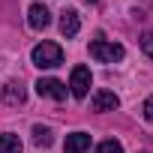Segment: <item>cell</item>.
I'll list each match as a JSON object with an SVG mask.
<instances>
[{
	"instance_id": "obj_1",
	"label": "cell",
	"mask_w": 153,
	"mask_h": 153,
	"mask_svg": "<svg viewBox=\"0 0 153 153\" xmlns=\"http://www.w3.org/2000/svg\"><path fill=\"white\" fill-rule=\"evenodd\" d=\"M30 57H33V66H39V69H54V66L63 63V48H60L57 42H39Z\"/></svg>"
},
{
	"instance_id": "obj_2",
	"label": "cell",
	"mask_w": 153,
	"mask_h": 153,
	"mask_svg": "<svg viewBox=\"0 0 153 153\" xmlns=\"http://www.w3.org/2000/svg\"><path fill=\"white\" fill-rule=\"evenodd\" d=\"M123 45L120 42H105V39H96V42H90V57L93 60H99V63H117V60H123Z\"/></svg>"
},
{
	"instance_id": "obj_3",
	"label": "cell",
	"mask_w": 153,
	"mask_h": 153,
	"mask_svg": "<svg viewBox=\"0 0 153 153\" xmlns=\"http://www.w3.org/2000/svg\"><path fill=\"white\" fill-rule=\"evenodd\" d=\"M90 84H93L90 69H87V66H75V69H72V78H69V93H72L75 99H84V96L90 93Z\"/></svg>"
},
{
	"instance_id": "obj_4",
	"label": "cell",
	"mask_w": 153,
	"mask_h": 153,
	"mask_svg": "<svg viewBox=\"0 0 153 153\" xmlns=\"http://www.w3.org/2000/svg\"><path fill=\"white\" fill-rule=\"evenodd\" d=\"M36 93L39 96H45V99H66V84L63 81H57V78H39L36 81Z\"/></svg>"
},
{
	"instance_id": "obj_5",
	"label": "cell",
	"mask_w": 153,
	"mask_h": 153,
	"mask_svg": "<svg viewBox=\"0 0 153 153\" xmlns=\"http://www.w3.org/2000/svg\"><path fill=\"white\" fill-rule=\"evenodd\" d=\"M90 105H93V111H117L120 108V96L114 93V90H96L93 93V99H90Z\"/></svg>"
},
{
	"instance_id": "obj_6",
	"label": "cell",
	"mask_w": 153,
	"mask_h": 153,
	"mask_svg": "<svg viewBox=\"0 0 153 153\" xmlns=\"http://www.w3.org/2000/svg\"><path fill=\"white\" fill-rule=\"evenodd\" d=\"M27 24H30L33 30H45V27L51 24V12H48L42 3H33V6L27 9Z\"/></svg>"
},
{
	"instance_id": "obj_7",
	"label": "cell",
	"mask_w": 153,
	"mask_h": 153,
	"mask_svg": "<svg viewBox=\"0 0 153 153\" xmlns=\"http://www.w3.org/2000/svg\"><path fill=\"white\" fill-rule=\"evenodd\" d=\"M81 30V21H78V12L75 9H66V12H60V33L66 36V39H72L75 33Z\"/></svg>"
},
{
	"instance_id": "obj_8",
	"label": "cell",
	"mask_w": 153,
	"mask_h": 153,
	"mask_svg": "<svg viewBox=\"0 0 153 153\" xmlns=\"http://www.w3.org/2000/svg\"><path fill=\"white\" fill-rule=\"evenodd\" d=\"M63 150H66V153H84V150H90V135H87V132H72V135H66Z\"/></svg>"
},
{
	"instance_id": "obj_9",
	"label": "cell",
	"mask_w": 153,
	"mask_h": 153,
	"mask_svg": "<svg viewBox=\"0 0 153 153\" xmlns=\"http://www.w3.org/2000/svg\"><path fill=\"white\" fill-rule=\"evenodd\" d=\"M3 102H6V105H24V102H27L24 87H21V84H15V81H9V84L3 87Z\"/></svg>"
},
{
	"instance_id": "obj_10",
	"label": "cell",
	"mask_w": 153,
	"mask_h": 153,
	"mask_svg": "<svg viewBox=\"0 0 153 153\" xmlns=\"http://www.w3.org/2000/svg\"><path fill=\"white\" fill-rule=\"evenodd\" d=\"M33 144H36V147H51V144H54L51 126H33Z\"/></svg>"
},
{
	"instance_id": "obj_11",
	"label": "cell",
	"mask_w": 153,
	"mask_h": 153,
	"mask_svg": "<svg viewBox=\"0 0 153 153\" xmlns=\"http://www.w3.org/2000/svg\"><path fill=\"white\" fill-rule=\"evenodd\" d=\"M21 141L18 135H0V153H21Z\"/></svg>"
},
{
	"instance_id": "obj_12",
	"label": "cell",
	"mask_w": 153,
	"mask_h": 153,
	"mask_svg": "<svg viewBox=\"0 0 153 153\" xmlns=\"http://www.w3.org/2000/svg\"><path fill=\"white\" fill-rule=\"evenodd\" d=\"M96 153H123V144L114 141V138H108V141H102V144L96 147Z\"/></svg>"
},
{
	"instance_id": "obj_13",
	"label": "cell",
	"mask_w": 153,
	"mask_h": 153,
	"mask_svg": "<svg viewBox=\"0 0 153 153\" xmlns=\"http://www.w3.org/2000/svg\"><path fill=\"white\" fill-rule=\"evenodd\" d=\"M141 51L147 57H153V33H141Z\"/></svg>"
},
{
	"instance_id": "obj_14",
	"label": "cell",
	"mask_w": 153,
	"mask_h": 153,
	"mask_svg": "<svg viewBox=\"0 0 153 153\" xmlns=\"http://www.w3.org/2000/svg\"><path fill=\"white\" fill-rule=\"evenodd\" d=\"M141 111H144V117H147V120L153 123V96H150V99L144 102V108H141Z\"/></svg>"
},
{
	"instance_id": "obj_15",
	"label": "cell",
	"mask_w": 153,
	"mask_h": 153,
	"mask_svg": "<svg viewBox=\"0 0 153 153\" xmlns=\"http://www.w3.org/2000/svg\"><path fill=\"white\" fill-rule=\"evenodd\" d=\"M84 3H96V0H84Z\"/></svg>"
}]
</instances>
